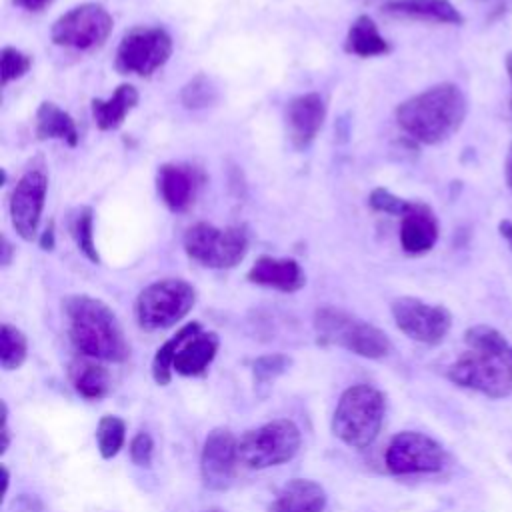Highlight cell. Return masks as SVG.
Returning a JSON list of instances; mask_svg holds the SVG:
<instances>
[{"instance_id":"obj_1","label":"cell","mask_w":512,"mask_h":512,"mask_svg":"<svg viewBox=\"0 0 512 512\" xmlns=\"http://www.w3.org/2000/svg\"><path fill=\"white\" fill-rule=\"evenodd\" d=\"M468 112L460 86L440 82L410 96L396 108V124L420 144H440L460 130Z\"/></svg>"},{"instance_id":"obj_2","label":"cell","mask_w":512,"mask_h":512,"mask_svg":"<svg viewBox=\"0 0 512 512\" xmlns=\"http://www.w3.org/2000/svg\"><path fill=\"white\" fill-rule=\"evenodd\" d=\"M68 318V336L74 348L100 362H124L130 354L128 340L114 310L88 294H70L62 302Z\"/></svg>"},{"instance_id":"obj_3","label":"cell","mask_w":512,"mask_h":512,"mask_svg":"<svg viewBox=\"0 0 512 512\" xmlns=\"http://www.w3.org/2000/svg\"><path fill=\"white\" fill-rule=\"evenodd\" d=\"M384 410V394L378 388L368 384L350 386L336 404L332 432L350 448H368L380 434Z\"/></svg>"},{"instance_id":"obj_4","label":"cell","mask_w":512,"mask_h":512,"mask_svg":"<svg viewBox=\"0 0 512 512\" xmlns=\"http://www.w3.org/2000/svg\"><path fill=\"white\" fill-rule=\"evenodd\" d=\"M314 330L320 344L342 346L362 358L378 360L392 350L390 338L378 326L336 306H322L314 312Z\"/></svg>"},{"instance_id":"obj_5","label":"cell","mask_w":512,"mask_h":512,"mask_svg":"<svg viewBox=\"0 0 512 512\" xmlns=\"http://www.w3.org/2000/svg\"><path fill=\"white\" fill-rule=\"evenodd\" d=\"M182 246L190 260L206 268L228 270L238 266L248 254L250 232L244 224L218 228L208 222H196L186 228Z\"/></svg>"},{"instance_id":"obj_6","label":"cell","mask_w":512,"mask_h":512,"mask_svg":"<svg viewBox=\"0 0 512 512\" xmlns=\"http://www.w3.org/2000/svg\"><path fill=\"white\" fill-rule=\"evenodd\" d=\"M196 304V290L182 278H162L148 284L136 298L134 314L142 330L154 332L178 324Z\"/></svg>"},{"instance_id":"obj_7","label":"cell","mask_w":512,"mask_h":512,"mask_svg":"<svg viewBox=\"0 0 512 512\" xmlns=\"http://www.w3.org/2000/svg\"><path fill=\"white\" fill-rule=\"evenodd\" d=\"M300 430L288 418H278L246 430L238 438V460L250 470H264L292 460L300 450Z\"/></svg>"},{"instance_id":"obj_8","label":"cell","mask_w":512,"mask_h":512,"mask_svg":"<svg viewBox=\"0 0 512 512\" xmlns=\"http://www.w3.org/2000/svg\"><path fill=\"white\" fill-rule=\"evenodd\" d=\"M172 36L160 26H134L128 30L116 50V70L120 74L150 76L172 56Z\"/></svg>"},{"instance_id":"obj_9","label":"cell","mask_w":512,"mask_h":512,"mask_svg":"<svg viewBox=\"0 0 512 512\" xmlns=\"http://www.w3.org/2000/svg\"><path fill=\"white\" fill-rule=\"evenodd\" d=\"M448 378L490 398H506L512 394V360L502 354L468 350L448 368Z\"/></svg>"},{"instance_id":"obj_10","label":"cell","mask_w":512,"mask_h":512,"mask_svg":"<svg viewBox=\"0 0 512 512\" xmlns=\"http://www.w3.org/2000/svg\"><path fill=\"white\" fill-rule=\"evenodd\" d=\"M112 28L114 18L104 6L84 2L54 20L50 38L56 46L84 52L100 48L108 40Z\"/></svg>"},{"instance_id":"obj_11","label":"cell","mask_w":512,"mask_h":512,"mask_svg":"<svg viewBox=\"0 0 512 512\" xmlns=\"http://www.w3.org/2000/svg\"><path fill=\"white\" fill-rule=\"evenodd\" d=\"M446 460V450L434 438L414 430L396 434L384 454L386 468L398 476L440 472Z\"/></svg>"},{"instance_id":"obj_12","label":"cell","mask_w":512,"mask_h":512,"mask_svg":"<svg viewBox=\"0 0 512 512\" xmlns=\"http://www.w3.org/2000/svg\"><path fill=\"white\" fill-rule=\"evenodd\" d=\"M390 312L400 332L428 346L440 344L452 326V314L446 306L428 304L414 296L396 298Z\"/></svg>"},{"instance_id":"obj_13","label":"cell","mask_w":512,"mask_h":512,"mask_svg":"<svg viewBox=\"0 0 512 512\" xmlns=\"http://www.w3.org/2000/svg\"><path fill=\"white\" fill-rule=\"evenodd\" d=\"M48 192V174L42 164H32L24 170V174L18 178L10 192L8 200V212L14 232L30 242L36 238L44 202Z\"/></svg>"},{"instance_id":"obj_14","label":"cell","mask_w":512,"mask_h":512,"mask_svg":"<svg viewBox=\"0 0 512 512\" xmlns=\"http://www.w3.org/2000/svg\"><path fill=\"white\" fill-rule=\"evenodd\" d=\"M238 460V438L228 428H214L202 446L200 454V476L208 490H228L236 476Z\"/></svg>"},{"instance_id":"obj_15","label":"cell","mask_w":512,"mask_h":512,"mask_svg":"<svg viewBox=\"0 0 512 512\" xmlns=\"http://www.w3.org/2000/svg\"><path fill=\"white\" fill-rule=\"evenodd\" d=\"M202 184L204 174L192 164L166 162L158 166L156 188L162 202L172 212H186L194 204Z\"/></svg>"},{"instance_id":"obj_16","label":"cell","mask_w":512,"mask_h":512,"mask_svg":"<svg viewBox=\"0 0 512 512\" xmlns=\"http://www.w3.org/2000/svg\"><path fill=\"white\" fill-rule=\"evenodd\" d=\"M284 120H286V130L292 146L298 150L308 148L316 140L326 120L324 98L318 92H306V94L294 96L286 104Z\"/></svg>"},{"instance_id":"obj_17","label":"cell","mask_w":512,"mask_h":512,"mask_svg":"<svg viewBox=\"0 0 512 512\" xmlns=\"http://www.w3.org/2000/svg\"><path fill=\"white\" fill-rule=\"evenodd\" d=\"M440 236L434 210L424 202H410L400 216V246L408 256L430 252Z\"/></svg>"},{"instance_id":"obj_18","label":"cell","mask_w":512,"mask_h":512,"mask_svg":"<svg viewBox=\"0 0 512 512\" xmlns=\"http://www.w3.org/2000/svg\"><path fill=\"white\" fill-rule=\"evenodd\" d=\"M246 278L264 288H272L278 292H298L306 284V274L302 266L294 258H278V256H260L246 272Z\"/></svg>"},{"instance_id":"obj_19","label":"cell","mask_w":512,"mask_h":512,"mask_svg":"<svg viewBox=\"0 0 512 512\" xmlns=\"http://www.w3.org/2000/svg\"><path fill=\"white\" fill-rule=\"evenodd\" d=\"M384 14L394 18L422 20L432 24H464L462 12L450 0H390L384 4Z\"/></svg>"},{"instance_id":"obj_20","label":"cell","mask_w":512,"mask_h":512,"mask_svg":"<svg viewBox=\"0 0 512 512\" xmlns=\"http://www.w3.org/2000/svg\"><path fill=\"white\" fill-rule=\"evenodd\" d=\"M138 100L140 94L132 84H120L108 98H92L90 110L96 128L102 132L118 130L126 116L136 108Z\"/></svg>"},{"instance_id":"obj_21","label":"cell","mask_w":512,"mask_h":512,"mask_svg":"<svg viewBox=\"0 0 512 512\" xmlns=\"http://www.w3.org/2000/svg\"><path fill=\"white\" fill-rule=\"evenodd\" d=\"M324 488L308 478H294L280 488L270 512H322L326 508Z\"/></svg>"},{"instance_id":"obj_22","label":"cell","mask_w":512,"mask_h":512,"mask_svg":"<svg viewBox=\"0 0 512 512\" xmlns=\"http://www.w3.org/2000/svg\"><path fill=\"white\" fill-rule=\"evenodd\" d=\"M220 340L216 332L200 330L192 338H188L174 358V372L182 376H202L212 360L216 358Z\"/></svg>"},{"instance_id":"obj_23","label":"cell","mask_w":512,"mask_h":512,"mask_svg":"<svg viewBox=\"0 0 512 512\" xmlns=\"http://www.w3.org/2000/svg\"><path fill=\"white\" fill-rule=\"evenodd\" d=\"M36 138L38 140H60L70 148H76L80 142V132L76 120L58 104L42 102L36 110Z\"/></svg>"},{"instance_id":"obj_24","label":"cell","mask_w":512,"mask_h":512,"mask_svg":"<svg viewBox=\"0 0 512 512\" xmlns=\"http://www.w3.org/2000/svg\"><path fill=\"white\" fill-rule=\"evenodd\" d=\"M344 50L348 54L360 56V58H372V56H384L390 52V44L388 40L380 34L376 22L362 14L358 16L344 38Z\"/></svg>"},{"instance_id":"obj_25","label":"cell","mask_w":512,"mask_h":512,"mask_svg":"<svg viewBox=\"0 0 512 512\" xmlns=\"http://www.w3.org/2000/svg\"><path fill=\"white\" fill-rule=\"evenodd\" d=\"M70 380L74 390L88 400H100L112 388L110 372L100 364V360L86 356L70 364Z\"/></svg>"},{"instance_id":"obj_26","label":"cell","mask_w":512,"mask_h":512,"mask_svg":"<svg viewBox=\"0 0 512 512\" xmlns=\"http://www.w3.org/2000/svg\"><path fill=\"white\" fill-rule=\"evenodd\" d=\"M202 330L200 322H188L184 324L172 338H168L154 354L152 358V378L158 386H166L172 380V372H174V358L176 352L180 350V346L192 338L194 334H198Z\"/></svg>"},{"instance_id":"obj_27","label":"cell","mask_w":512,"mask_h":512,"mask_svg":"<svg viewBox=\"0 0 512 512\" xmlns=\"http://www.w3.org/2000/svg\"><path fill=\"white\" fill-rule=\"evenodd\" d=\"M70 236L76 242V248L92 262L100 264V254L94 242V210L90 206H80L70 214L68 222Z\"/></svg>"},{"instance_id":"obj_28","label":"cell","mask_w":512,"mask_h":512,"mask_svg":"<svg viewBox=\"0 0 512 512\" xmlns=\"http://www.w3.org/2000/svg\"><path fill=\"white\" fill-rule=\"evenodd\" d=\"M292 364V358L286 354H264L258 356L252 362V380H254V390L260 396H266L268 388L274 384L278 376H282Z\"/></svg>"},{"instance_id":"obj_29","label":"cell","mask_w":512,"mask_h":512,"mask_svg":"<svg viewBox=\"0 0 512 512\" xmlns=\"http://www.w3.org/2000/svg\"><path fill=\"white\" fill-rule=\"evenodd\" d=\"M28 356V340L24 332L12 324L0 328V364L4 370H16Z\"/></svg>"},{"instance_id":"obj_30","label":"cell","mask_w":512,"mask_h":512,"mask_svg":"<svg viewBox=\"0 0 512 512\" xmlns=\"http://www.w3.org/2000/svg\"><path fill=\"white\" fill-rule=\"evenodd\" d=\"M180 102L186 110H202L218 102V86L206 74H196L180 90Z\"/></svg>"},{"instance_id":"obj_31","label":"cell","mask_w":512,"mask_h":512,"mask_svg":"<svg viewBox=\"0 0 512 512\" xmlns=\"http://www.w3.org/2000/svg\"><path fill=\"white\" fill-rule=\"evenodd\" d=\"M464 342L470 350H476V352L510 356V346H508L504 334L498 332L494 326H488V324L470 326L464 332Z\"/></svg>"},{"instance_id":"obj_32","label":"cell","mask_w":512,"mask_h":512,"mask_svg":"<svg viewBox=\"0 0 512 512\" xmlns=\"http://www.w3.org/2000/svg\"><path fill=\"white\" fill-rule=\"evenodd\" d=\"M126 440V422L120 416L106 414L96 426V444L102 458H114Z\"/></svg>"},{"instance_id":"obj_33","label":"cell","mask_w":512,"mask_h":512,"mask_svg":"<svg viewBox=\"0 0 512 512\" xmlns=\"http://www.w3.org/2000/svg\"><path fill=\"white\" fill-rule=\"evenodd\" d=\"M32 66V56L14 48V46H4L0 52V80L2 86L22 78Z\"/></svg>"},{"instance_id":"obj_34","label":"cell","mask_w":512,"mask_h":512,"mask_svg":"<svg viewBox=\"0 0 512 512\" xmlns=\"http://www.w3.org/2000/svg\"><path fill=\"white\" fill-rule=\"evenodd\" d=\"M368 204L372 210L376 212H384V214H394V216H402L410 204V200H404L400 196H396L394 192L386 190V188H374L368 196Z\"/></svg>"},{"instance_id":"obj_35","label":"cell","mask_w":512,"mask_h":512,"mask_svg":"<svg viewBox=\"0 0 512 512\" xmlns=\"http://www.w3.org/2000/svg\"><path fill=\"white\" fill-rule=\"evenodd\" d=\"M152 456H154V440L148 432L140 430L134 434V438L130 440V460L136 466H150L152 464Z\"/></svg>"},{"instance_id":"obj_36","label":"cell","mask_w":512,"mask_h":512,"mask_svg":"<svg viewBox=\"0 0 512 512\" xmlns=\"http://www.w3.org/2000/svg\"><path fill=\"white\" fill-rule=\"evenodd\" d=\"M38 244H40V248L46 250V252L54 250V246H56V228H54V220H50L48 226L40 232Z\"/></svg>"},{"instance_id":"obj_37","label":"cell","mask_w":512,"mask_h":512,"mask_svg":"<svg viewBox=\"0 0 512 512\" xmlns=\"http://www.w3.org/2000/svg\"><path fill=\"white\" fill-rule=\"evenodd\" d=\"M14 246L10 244V240L6 238V236H2V242H0V264H2V268H6V266H10V262H12V258H14Z\"/></svg>"},{"instance_id":"obj_38","label":"cell","mask_w":512,"mask_h":512,"mask_svg":"<svg viewBox=\"0 0 512 512\" xmlns=\"http://www.w3.org/2000/svg\"><path fill=\"white\" fill-rule=\"evenodd\" d=\"M50 2H52V0H14L16 6H20V8L28 10V12H40V10H44Z\"/></svg>"},{"instance_id":"obj_39","label":"cell","mask_w":512,"mask_h":512,"mask_svg":"<svg viewBox=\"0 0 512 512\" xmlns=\"http://www.w3.org/2000/svg\"><path fill=\"white\" fill-rule=\"evenodd\" d=\"M498 232H500V236L506 240V244L510 246V250H512V220H500L498 222Z\"/></svg>"},{"instance_id":"obj_40","label":"cell","mask_w":512,"mask_h":512,"mask_svg":"<svg viewBox=\"0 0 512 512\" xmlns=\"http://www.w3.org/2000/svg\"><path fill=\"white\" fill-rule=\"evenodd\" d=\"M504 174H506V184L512 192V146L508 150V156H506V164H504Z\"/></svg>"},{"instance_id":"obj_41","label":"cell","mask_w":512,"mask_h":512,"mask_svg":"<svg viewBox=\"0 0 512 512\" xmlns=\"http://www.w3.org/2000/svg\"><path fill=\"white\" fill-rule=\"evenodd\" d=\"M506 72H508V78L512 84V52L506 54ZM510 114H512V96H510Z\"/></svg>"},{"instance_id":"obj_42","label":"cell","mask_w":512,"mask_h":512,"mask_svg":"<svg viewBox=\"0 0 512 512\" xmlns=\"http://www.w3.org/2000/svg\"><path fill=\"white\" fill-rule=\"evenodd\" d=\"M510 360H512V346H510Z\"/></svg>"},{"instance_id":"obj_43","label":"cell","mask_w":512,"mask_h":512,"mask_svg":"<svg viewBox=\"0 0 512 512\" xmlns=\"http://www.w3.org/2000/svg\"><path fill=\"white\" fill-rule=\"evenodd\" d=\"M206 512H220V510H206Z\"/></svg>"}]
</instances>
